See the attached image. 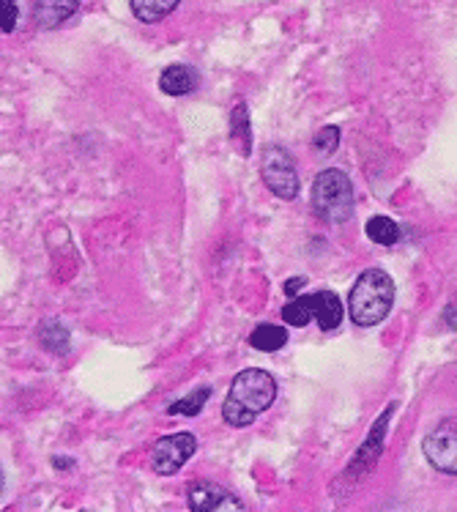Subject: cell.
<instances>
[{
  "instance_id": "cell-1",
  "label": "cell",
  "mask_w": 457,
  "mask_h": 512,
  "mask_svg": "<svg viewBox=\"0 0 457 512\" xmlns=\"http://www.w3.org/2000/svg\"><path fill=\"white\" fill-rule=\"evenodd\" d=\"M274 398H277V381L260 367H247L230 384V395L222 406V419L230 428H247L274 403Z\"/></svg>"
},
{
  "instance_id": "cell-2",
  "label": "cell",
  "mask_w": 457,
  "mask_h": 512,
  "mask_svg": "<svg viewBox=\"0 0 457 512\" xmlns=\"http://www.w3.org/2000/svg\"><path fill=\"white\" fill-rule=\"evenodd\" d=\"M395 302V280L384 269H367L348 296V310L356 326H375L384 321Z\"/></svg>"
},
{
  "instance_id": "cell-3",
  "label": "cell",
  "mask_w": 457,
  "mask_h": 512,
  "mask_svg": "<svg viewBox=\"0 0 457 512\" xmlns=\"http://www.w3.org/2000/svg\"><path fill=\"white\" fill-rule=\"evenodd\" d=\"M312 211L326 222H348L354 217L356 198L351 178L343 170H323L312 181Z\"/></svg>"
},
{
  "instance_id": "cell-4",
  "label": "cell",
  "mask_w": 457,
  "mask_h": 512,
  "mask_svg": "<svg viewBox=\"0 0 457 512\" xmlns=\"http://www.w3.org/2000/svg\"><path fill=\"white\" fill-rule=\"evenodd\" d=\"M260 176L266 181V187L282 200H293L299 195V187H302L296 162L282 146L266 148L263 162H260Z\"/></svg>"
},
{
  "instance_id": "cell-5",
  "label": "cell",
  "mask_w": 457,
  "mask_h": 512,
  "mask_svg": "<svg viewBox=\"0 0 457 512\" xmlns=\"http://www.w3.org/2000/svg\"><path fill=\"white\" fill-rule=\"evenodd\" d=\"M198 450V441L192 433H173V436H165L159 439V444L151 452V463H154L156 474L162 477H170L181 471V466L187 463L192 455Z\"/></svg>"
},
{
  "instance_id": "cell-6",
  "label": "cell",
  "mask_w": 457,
  "mask_h": 512,
  "mask_svg": "<svg viewBox=\"0 0 457 512\" xmlns=\"http://www.w3.org/2000/svg\"><path fill=\"white\" fill-rule=\"evenodd\" d=\"M430 466L444 474L457 477V428L455 425H438L422 444Z\"/></svg>"
},
{
  "instance_id": "cell-7",
  "label": "cell",
  "mask_w": 457,
  "mask_h": 512,
  "mask_svg": "<svg viewBox=\"0 0 457 512\" xmlns=\"http://www.w3.org/2000/svg\"><path fill=\"white\" fill-rule=\"evenodd\" d=\"M189 510L192 512H225L244 510V504L228 493L222 485L208 480H198L189 488Z\"/></svg>"
},
{
  "instance_id": "cell-8",
  "label": "cell",
  "mask_w": 457,
  "mask_h": 512,
  "mask_svg": "<svg viewBox=\"0 0 457 512\" xmlns=\"http://www.w3.org/2000/svg\"><path fill=\"white\" fill-rule=\"evenodd\" d=\"M77 9H80V0H33V17L42 28H58L69 17H74Z\"/></svg>"
},
{
  "instance_id": "cell-9",
  "label": "cell",
  "mask_w": 457,
  "mask_h": 512,
  "mask_svg": "<svg viewBox=\"0 0 457 512\" xmlns=\"http://www.w3.org/2000/svg\"><path fill=\"white\" fill-rule=\"evenodd\" d=\"M395 411V406H389L381 414V419L375 422L373 430H370V436H367V441L362 444V450L356 452L354 455V466H351V471L359 469V466H364V469H370L375 460L381 458V450H384V436H386V425H389V414Z\"/></svg>"
},
{
  "instance_id": "cell-10",
  "label": "cell",
  "mask_w": 457,
  "mask_h": 512,
  "mask_svg": "<svg viewBox=\"0 0 457 512\" xmlns=\"http://www.w3.org/2000/svg\"><path fill=\"white\" fill-rule=\"evenodd\" d=\"M312 315L323 332H334L343 321V302L334 291H318L312 296Z\"/></svg>"
},
{
  "instance_id": "cell-11",
  "label": "cell",
  "mask_w": 457,
  "mask_h": 512,
  "mask_svg": "<svg viewBox=\"0 0 457 512\" xmlns=\"http://www.w3.org/2000/svg\"><path fill=\"white\" fill-rule=\"evenodd\" d=\"M195 85H198V74L192 66H184V63H173L159 74V88L167 96H187L189 91H195Z\"/></svg>"
},
{
  "instance_id": "cell-12",
  "label": "cell",
  "mask_w": 457,
  "mask_h": 512,
  "mask_svg": "<svg viewBox=\"0 0 457 512\" xmlns=\"http://www.w3.org/2000/svg\"><path fill=\"white\" fill-rule=\"evenodd\" d=\"M181 0H129L132 6V14L137 20L146 22V25H154V22H162L167 14H173L178 9Z\"/></svg>"
},
{
  "instance_id": "cell-13",
  "label": "cell",
  "mask_w": 457,
  "mask_h": 512,
  "mask_svg": "<svg viewBox=\"0 0 457 512\" xmlns=\"http://www.w3.org/2000/svg\"><path fill=\"white\" fill-rule=\"evenodd\" d=\"M285 343H288V332H285L282 326L274 324H260L250 335L252 348H255V351H263V354H274V351H280Z\"/></svg>"
},
{
  "instance_id": "cell-14",
  "label": "cell",
  "mask_w": 457,
  "mask_h": 512,
  "mask_svg": "<svg viewBox=\"0 0 457 512\" xmlns=\"http://www.w3.org/2000/svg\"><path fill=\"white\" fill-rule=\"evenodd\" d=\"M230 137H233V143L239 146L241 154H250L252 151V135H250V110L244 102L236 105L233 115H230Z\"/></svg>"
},
{
  "instance_id": "cell-15",
  "label": "cell",
  "mask_w": 457,
  "mask_h": 512,
  "mask_svg": "<svg viewBox=\"0 0 457 512\" xmlns=\"http://www.w3.org/2000/svg\"><path fill=\"white\" fill-rule=\"evenodd\" d=\"M364 233H367V239L378 241L384 247H392V244L400 241V225L395 220H389V217H373L364 225Z\"/></svg>"
},
{
  "instance_id": "cell-16",
  "label": "cell",
  "mask_w": 457,
  "mask_h": 512,
  "mask_svg": "<svg viewBox=\"0 0 457 512\" xmlns=\"http://www.w3.org/2000/svg\"><path fill=\"white\" fill-rule=\"evenodd\" d=\"M208 398H211V389L200 387L195 389L192 395H187V398L170 403V406H167V414H170V417H198L200 411H203V406L208 403Z\"/></svg>"
},
{
  "instance_id": "cell-17",
  "label": "cell",
  "mask_w": 457,
  "mask_h": 512,
  "mask_svg": "<svg viewBox=\"0 0 457 512\" xmlns=\"http://www.w3.org/2000/svg\"><path fill=\"white\" fill-rule=\"evenodd\" d=\"M39 337H42L44 348H50L55 354H66V348H69V329H63L58 321H44Z\"/></svg>"
},
{
  "instance_id": "cell-18",
  "label": "cell",
  "mask_w": 457,
  "mask_h": 512,
  "mask_svg": "<svg viewBox=\"0 0 457 512\" xmlns=\"http://www.w3.org/2000/svg\"><path fill=\"white\" fill-rule=\"evenodd\" d=\"M315 318L312 315V296H299L282 310V321L288 326H307Z\"/></svg>"
},
{
  "instance_id": "cell-19",
  "label": "cell",
  "mask_w": 457,
  "mask_h": 512,
  "mask_svg": "<svg viewBox=\"0 0 457 512\" xmlns=\"http://www.w3.org/2000/svg\"><path fill=\"white\" fill-rule=\"evenodd\" d=\"M337 146H340V129H337V126H323L321 132L315 135V140H312V148L321 151L323 157L334 154Z\"/></svg>"
},
{
  "instance_id": "cell-20",
  "label": "cell",
  "mask_w": 457,
  "mask_h": 512,
  "mask_svg": "<svg viewBox=\"0 0 457 512\" xmlns=\"http://www.w3.org/2000/svg\"><path fill=\"white\" fill-rule=\"evenodd\" d=\"M17 25V0H3L0 3V31L11 33Z\"/></svg>"
},
{
  "instance_id": "cell-21",
  "label": "cell",
  "mask_w": 457,
  "mask_h": 512,
  "mask_svg": "<svg viewBox=\"0 0 457 512\" xmlns=\"http://www.w3.org/2000/svg\"><path fill=\"white\" fill-rule=\"evenodd\" d=\"M302 285H304V277H293V280L285 283V293H288V296H296V293L302 291Z\"/></svg>"
},
{
  "instance_id": "cell-22",
  "label": "cell",
  "mask_w": 457,
  "mask_h": 512,
  "mask_svg": "<svg viewBox=\"0 0 457 512\" xmlns=\"http://www.w3.org/2000/svg\"><path fill=\"white\" fill-rule=\"evenodd\" d=\"M55 466H58V469H69V466H74V460H69V458H55Z\"/></svg>"
}]
</instances>
